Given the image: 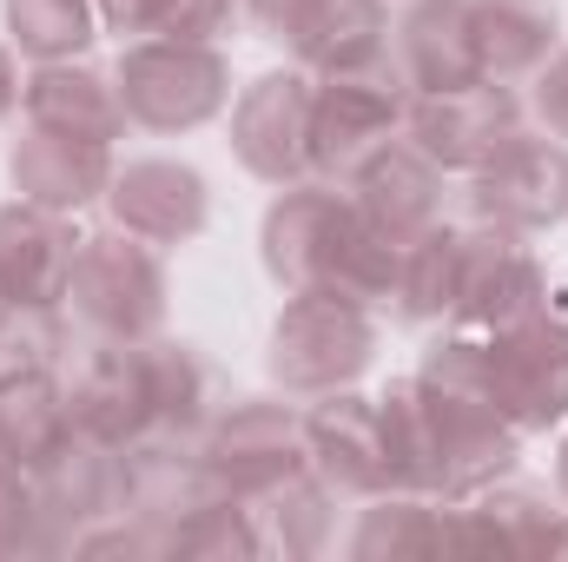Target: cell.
I'll return each mask as SVG.
<instances>
[{
  "label": "cell",
  "mask_w": 568,
  "mask_h": 562,
  "mask_svg": "<svg viewBox=\"0 0 568 562\" xmlns=\"http://www.w3.org/2000/svg\"><path fill=\"white\" fill-rule=\"evenodd\" d=\"M20 93H27V80H20V60H13V47L0 40V120L20 107Z\"/></svg>",
  "instance_id": "836d02e7"
},
{
  "label": "cell",
  "mask_w": 568,
  "mask_h": 562,
  "mask_svg": "<svg viewBox=\"0 0 568 562\" xmlns=\"http://www.w3.org/2000/svg\"><path fill=\"white\" fill-rule=\"evenodd\" d=\"M245 7L258 33L291 47V60L311 73H331V67H351L390 47L384 0H245Z\"/></svg>",
  "instance_id": "4fadbf2b"
},
{
  "label": "cell",
  "mask_w": 568,
  "mask_h": 562,
  "mask_svg": "<svg viewBox=\"0 0 568 562\" xmlns=\"http://www.w3.org/2000/svg\"><path fill=\"white\" fill-rule=\"evenodd\" d=\"M205 470L232 490V496H265L291 476L311 470V443H304V411L278 398H239L225 404L205 443H199Z\"/></svg>",
  "instance_id": "52a82bcc"
},
{
  "label": "cell",
  "mask_w": 568,
  "mask_h": 562,
  "mask_svg": "<svg viewBox=\"0 0 568 562\" xmlns=\"http://www.w3.org/2000/svg\"><path fill=\"white\" fill-rule=\"evenodd\" d=\"M549 304V279L536 265V252L523 245V232L509 225H476L456 245V298H449V324L456 331H496L509 318H529Z\"/></svg>",
  "instance_id": "8fae6325"
},
{
  "label": "cell",
  "mask_w": 568,
  "mask_h": 562,
  "mask_svg": "<svg viewBox=\"0 0 568 562\" xmlns=\"http://www.w3.org/2000/svg\"><path fill=\"white\" fill-rule=\"evenodd\" d=\"M67 436H73V418H67L60 371L0 378V450H7L20 470H40Z\"/></svg>",
  "instance_id": "484cf974"
},
{
  "label": "cell",
  "mask_w": 568,
  "mask_h": 562,
  "mask_svg": "<svg viewBox=\"0 0 568 562\" xmlns=\"http://www.w3.org/2000/svg\"><path fill=\"white\" fill-rule=\"evenodd\" d=\"M344 192L357 199V212L390 239V245H410L424 239L429 225H443V165L417 152L410 140H390L377 145L351 179Z\"/></svg>",
  "instance_id": "e0dca14e"
},
{
  "label": "cell",
  "mask_w": 568,
  "mask_h": 562,
  "mask_svg": "<svg viewBox=\"0 0 568 562\" xmlns=\"http://www.w3.org/2000/svg\"><path fill=\"white\" fill-rule=\"evenodd\" d=\"M556 490H562V503H568V443H562V456H556Z\"/></svg>",
  "instance_id": "e575fe53"
},
{
  "label": "cell",
  "mask_w": 568,
  "mask_h": 562,
  "mask_svg": "<svg viewBox=\"0 0 568 562\" xmlns=\"http://www.w3.org/2000/svg\"><path fill=\"white\" fill-rule=\"evenodd\" d=\"M7 463H13V456H7V450H0V470H7Z\"/></svg>",
  "instance_id": "8d00e7d4"
},
{
  "label": "cell",
  "mask_w": 568,
  "mask_h": 562,
  "mask_svg": "<svg viewBox=\"0 0 568 562\" xmlns=\"http://www.w3.org/2000/svg\"><path fill=\"white\" fill-rule=\"evenodd\" d=\"M549 556H568V510H562V523H556V550Z\"/></svg>",
  "instance_id": "d590c367"
},
{
  "label": "cell",
  "mask_w": 568,
  "mask_h": 562,
  "mask_svg": "<svg viewBox=\"0 0 568 562\" xmlns=\"http://www.w3.org/2000/svg\"><path fill=\"white\" fill-rule=\"evenodd\" d=\"M33 476V503H40V523H47V550H73L93 523L120 516V450L113 443H93V436H67Z\"/></svg>",
  "instance_id": "5bb4252c"
},
{
  "label": "cell",
  "mask_w": 568,
  "mask_h": 562,
  "mask_svg": "<svg viewBox=\"0 0 568 562\" xmlns=\"http://www.w3.org/2000/svg\"><path fill=\"white\" fill-rule=\"evenodd\" d=\"M80 232L67 212H47L33 199L0 205V298L7 304H60L67 311V279H73Z\"/></svg>",
  "instance_id": "ffe728a7"
},
{
  "label": "cell",
  "mask_w": 568,
  "mask_h": 562,
  "mask_svg": "<svg viewBox=\"0 0 568 562\" xmlns=\"http://www.w3.org/2000/svg\"><path fill=\"white\" fill-rule=\"evenodd\" d=\"M304 443H311V470L337 490V496H384L397 490V470H390V450H384V418H377V398H357V391H331L304 411Z\"/></svg>",
  "instance_id": "9a60e30c"
},
{
  "label": "cell",
  "mask_w": 568,
  "mask_h": 562,
  "mask_svg": "<svg viewBox=\"0 0 568 562\" xmlns=\"http://www.w3.org/2000/svg\"><path fill=\"white\" fill-rule=\"evenodd\" d=\"M469 27H476L483 80H503V87L529 80L562 40L556 0H469Z\"/></svg>",
  "instance_id": "cb8c5ba5"
},
{
  "label": "cell",
  "mask_w": 568,
  "mask_h": 562,
  "mask_svg": "<svg viewBox=\"0 0 568 562\" xmlns=\"http://www.w3.org/2000/svg\"><path fill=\"white\" fill-rule=\"evenodd\" d=\"M258 252L284 291H331V298H351L364 311L397 304L404 245H390L337 179L278 185L265 232H258Z\"/></svg>",
  "instance_id": "6da1fadb"
},
{
  "label": "cell",
  "mask_w": 568,
  "mask_h": 562,
  "mask_svg": "<svg viewBox=\"0 0 568 562\" xmlns=\"http://www.w3.org/2000/svg\"><path fill=\"white\" fill-rule=\"evenodd\" d=\"M469 199L489 225L509 232H549L568 219V145L556 133H529L516 127L476 172H469Z\"/></svg>",
  "instance_id": "ba28073f"
},
{
  "label": "cell",
  "mask_w": 568,
  "mask_h": 562,
  "mask_svg": "<svg viewBox=\"0 0 568 562\" xmlns=\"http://www.w3.org/2000/svg\"><path fill=\"white\" fill-rule=\"evenodd\" d=\"M60 391H67V418L93 443H145L152 436V391H145V338H93L80 344V358L60 364Z\"/></svg>",
  "instance_id": "9c48e42d"
},
{
  "label": "cell",
  "mask_w": 568,
  "mask_h": 562,
  "mask_svg": "<svg viewBox=\"0 0 568 562\" xmlns=\"http://www.w3.org/2000/svg\"><path fill=\"white\" fill-rule=\"evenodd\" d=\"M0 13H7V47L27 53L33 67L80 60L100 33L93 0H0Z\"/></svg>",
  "instance_id": "83f0119b"
},
{
  "label": "cell",
  "mask_w": 568,
  "mask_h": 562,
  "mask_svg": "<svg viewBox=\"0 0 568 562\" xmlns=\"http://www.w3.org/2000/svg\"><path fill=\"white\" fill-rule=\"evenodd\" d=\"M120 107L145 133H192L205 120H219L232 107V60L219 53V40H126L120 67H113Z\"/></svg>",
  "instance_id": "3957f363"
},
{
  "label": "cell",
  "mask_w": 568,
  "mask_h": 562,
  "mask_svg": "<svg viewBox=\"0 0 568 562\" xmlns=\"http://www.w3.org/2000/svg\"><path fill=\"white\" fill-rule=\"evenodd\" d=\"M516 127H523L516 87L469 80V87H449V93H417L410 120H404V140L417 152H429L443 172H476Z\"/></svg>",
  "instance_id": "7c38bea8"
},
{
  "label": "cell",
  "mask_w": 568,
  "mask_h": 562,
  "mask_svg": "<svg viewBox=\"0 0 568 562\" xmlns=\"http://www.w3.org/2000/svg\"><path fill=\"white\" fill-rule=\"evenodd\" d=\"M0 556H53L40 503H33V476L20 463L0 470Z\"/></svg>",
  "instance_id": "1f68e13d"
},
{
  "label": "cell",
  "mask_w": 568,
  "mask_h": 562,
  "mask_svg": "<svg viewBox=\"0 0 568 562\" xmlns=\"http://www.w3.org/2000/svg\"><path fill=\"white\" fill-rule=\"evenodd\" d=\"M390 53L410 80V93H449V87L483 80L469 0H410L404 20L390 27Z\"/></svg>",
  "instance_id": "7402d4cb"
},
{
  "label": "cell",
  "mask_w": 568,
  "mask_h": 562,
  "mask_svg": "<svg viewBox=\"0 0 568 562\" xmlns=\"http://www.w3.org/2000/svg\"><path fill=\"white\" fill-rule=\"evenodd\" d=\"M529 107H536L542 133H556V140L568 145V47L549 53V60L529 73Z\"/></svg>",
  "instance_id": "d6a6232c"
},
{
  "label": "cell",
  "mask_w": 568,
  "mask_h": 562,
  "mask_svg": "<svg viewBox=\"0 0 568 562\" xmlns=\"http://www.w3.org/2000/svg\"><path fill=\"white\" fill-rule=\"evenodd\" d=\"M67 311L93 338H133V344L159 338V324H165V265H159V245L133 239L126 225L87 232L80 252H73Z\"/></svg>",
  "instance_id": "8992f818"
},
{
  "label": "cell",
  "mask_w": 568,
  "mask_h": 562,
  "mask_svg": "<svg viewBox=\"0 0 568 562\" xmlns=\"http://www.w3.org/2000/svg\"><path fill=\"white\" fill-rule=\"evenodd\" d=\"M67 351H73V344H67L60 304H7V298H0V378L60 371Z\"/></svg>",
  "instance_id": "4dcf8cb0"
},
{
  "label": "cell",
  "mask_w": 568,
  "mask_h": 562,
  "mask_svg": "<svg viewBox=\"0 0 568 562\" xmlns=\"http://www.w3.org/2000/svg\"><path fill=\"white\" fill-rule=\"evenodd\" d=\"M27 120L33 127H53V133H73V140H126V107H120V87L113 73L87 67V60H47L27 73V93H20Z\"/></svg>",
  "instance_id": "603a6c76"
},
{
  "label": "cell",
  "mask_w": 568,
  "mask_h": 562,
  "mask_svg": "<svg viewBox=\"0 0 568 562\" xmlns=\"http://www.w3.org/2000/svg\"><path fill=\"white\" fill-rule=\"evenodd\" d=\"M7 172H13V192L20 199H33V205H47V212H87L93 199H106V185H113V145L100 140H73V133H53V127H33L27 120V133L13 140L7 152Z\"/></svg>",
  "instance_id": "d6986e66"
},
{
  "label": "cell",
  "mask_w": 568,
  "mask_h": 562,
  "mask_svg": "<svg viewBox=\"0 0 568 562\" xmlns=\"http://www.w3.org/2000/svg\"><path fill=\"white\" fill-rule=\"evenodd\" d=\"M351 556H449V496L384 490L364 503Z\"/></svg>",
  "instance_id": "d4e9b609"
},
{
  "label": "cell",
  "mask_w": 568,
  "mask_h": 562,
  "mask_svg": "<svg viewBox=\"0 0 568 562\" xmlns=\"http://www.w3.org/2000/svg\"><path fill=\"white\" fill-rule=\"evenodd\" d=\"M100 27L120 33V40H152V33H172V40H219L225 20L239 13V0H93Z\"/></svg>",
  "instance_id": "f1b7e54d"
},
{
  "label": "cell",
  "mask_w": 568,
  "mask_h": 562,
  "mask_svg": "<svg viewBox=\"0 0 568 562\" xmlns=\"http://www.w3.org/2000/svg\"><path fill=\"white\" fill-rule=\"evenodd\" d=\"M252 516H258V536H265V556H317L331 543V523H337V490L304 470L265 496H245Z\"/></svg>",
  "instance_id": "4316f807"
},
{
  "label": "cell",
  "mask_w": 568,
  "mask_h": 562,
  "mask_svg": "<svg viewBox=\"0 0 568 562\" xmlns=\"http://www.w3.org/2000/svg\"><path fill=\"white\" fill-rule=\"evenodd\" d=\"M311 87H317L311 67H284V73L252 80L232 100V152L252 179H265V185L317 179V165H311Z\"/></svg>",
  "instance_id": "30bf717a"
},
{
  "label": "cell",
  "mask_w": 568,
  "mask_h": 562,
  "mask_svg": "<svg viewBox=\"0 0 568 562\" xmlns=\"http://www.w3.org/2000/svg\"><path fill=\"white\" fill-rule=\"evenodd\" d=\"M562 510H549L542 490L523 483H483L469 496H449V556H549Z\"/></svg>",
  "instance_id": "ac0fdd59"
},
{
  "label": "cell",
  "mask_w": 568,
  "mask_h": 562,
  "mask_svg": "<svg viewBox=\"0 0 568 562\" xmlns=\"http://www.w3.org/2000/svg\"><path fill=\"white\" fill-rule=\"evenodd\" d=\"M145 391H152V436L145 443H205L212 418L225 411V384L199 344L145 338Z\"/></svg>",
  "instance_id": "44dd1931"
},
{
  "label": "cell",
  "mask_w": 568,
  "mask_h": 562,
  "mask_svg": "<svg viewBox=\"0 0 568 562\" xmlns=\"http://www.w3.org/2000/svg\"><path fill=\"white\" fill-rule=\"evenodd\" d=\"M377 358V318L351 298H331V291H291V304L272 324V378H278L291 398H331V391H351Z\"/></svg>",
  "instance_id": "5b68a950"
},
{
  "label": "cell",
  "mask_w": 568,
  "mask_h": 562,
  "mask_svg": "<svg viewBox=\"0 0 568 562\" xmlns=\"http://www.w3.org/2000/svg\"><path fill=\"white\" fill-rule=\"evenodd\" d=\"M456 245H463L456 225H429L424 239L404 245L397 311H404L410 324H436V318H449V298H456Z\"/></svg>",
  "instance_id": "f546056e"
},
{
  "label": "cell",
  "mask_w": 568,
  "mask_h": 562,
  "mask_svg": "<svg viewBox=\"0 0 568 562\" xmlns=\"http://www.w3.org/2000/svg\"><path fill=\"white\" fill-rule=\"evenodd\" d=\"M106 205H113V225H126L145 245H185L212 219L205 172L185 165V159H133V165H120L113 185H106Z\"/></svg>",
  "instance_id": "2e32d148"
},
{
  "label": "cell",
  "mask_w": 568,
  "mask_h": 562,
  "mask_svg": "<svg viewBox=\"0 0 568 562\" xmlns=\"http://www.w3.org/2000/svg\"><path fill=\"white\" fill-rule=\"evenodd\" d=\"M469 351H476V384L523 436L556 430L568 418V318H556L549 304L496 331H469Z\"/></svg>",
  "instance_id": "277c9868"
},
{
  "label": "cell",
  "mask_w": 568,
  "mask_h": 562,
  "mask_svg": "<svg viewBox=\"0 0 568 562\" xmlns=\"http://www.w3.org/2000/svg\"><path fill=\"white\" fill-rule=\"evenodd\" d=\"M410 80L397 67V53H371V60H351V67H331L317 73L311 87V165L317 179H351L377 145L404 140V120H410Z\"/></svg>",
  "instance_id": "7a4b0ae2"
}]
</instances>
